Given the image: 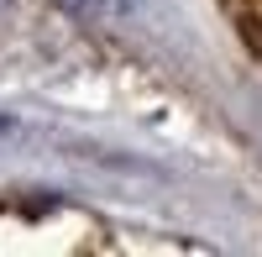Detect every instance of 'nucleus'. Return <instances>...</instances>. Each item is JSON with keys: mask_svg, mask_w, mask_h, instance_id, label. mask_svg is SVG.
<instances>
[{"mask_svg": "<svg viewBox=\"0 0 262 257\" xmlns=\"http://www.w3.org/2000/svg\"><path fill=\"white\" fill-rule=\"evenodd\" d=\"M63 11H74V16H90V11H100V0H58Z\"/></svg>", "mask_w": 262, "mask_h": 257, "instance_id": "nucleus-1", "label": "nucleus"}]
</instances>
